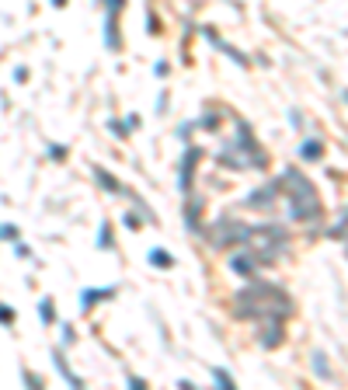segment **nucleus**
Returning a JSON list of instances; mask_svg holds the SVG:
<instances>
[{
	"label": "nucleus",
	"instance_id": "obj_1",
	"mask_svg": "<svg viewBox=\"0 0 348 390\" xmlns=\"http://www.w3.org/2000/svg\"><path fill=\"white\" fill-rule=\"evenodd\" d=\"M299 153H303V157H310V161H317V157H321V143H303Z\"/></svg>",
	"mask_w": 348,
	"mask_h": 390
},
{
	"label": "nucleus",
	"instance_id": "obj_2",
	"mask_svg": "<svg viewBox=\"0 0 348 390\" xmlns=\"http://www.w3.org/2000/svg\"><path fill=\"white\" fill-rule=\"evenodd\" d=\"M153 265H171V258H167V254H161V251H157V254H153Z\"/></svg>",
	"mask_w": 348,
	"mask_h": 390
}]
</instances>
